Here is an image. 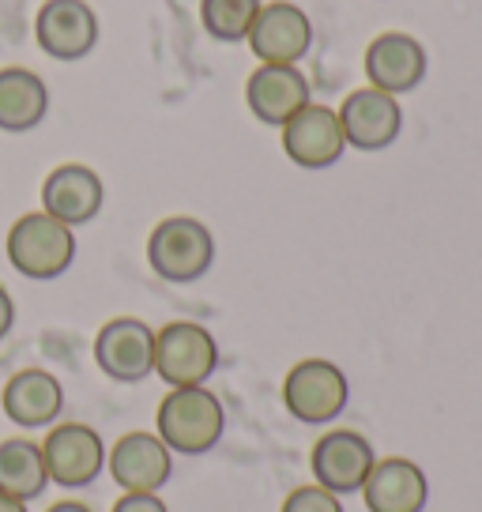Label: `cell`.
<instances>
[{"instance_id": "cell-20", "label": "cell", "mask_w": 482, "mask_h": 512, "mask_svg": "<svg viewBox=\"0 0 482 512\" xmlns=\"http://www.w3.org/2000/svg\"><path fill=\"white\" fill-rule=\"evenodd\" d=\"M49 471L42 460V445L27 437H12L0 445V494L16 497L23 505H31L46 494Z\"/></svg>"}, {"instance_id": "cell-22", "label": "cell", "mask_w": 482, "mask_h": 512, "mask_svg": "<svg viewBox=\"0 0 482 512\" xmlns=\"http://www.w3.org/2000/svg\"><path fill=\"white\" fill-rule=\"evenodd\" d=\"M279 512H343V501H339L336 494H328L324 486L313 482V486H298V490H290Z\"/></svg>"}, {"instance_id": "cell-12", "label": "cell", "mask_w": 482, "mask_h": 512, "mask_svg": "<svg viewBox=\"0 0 482 512\" xmlns=\"http://www.w3.org/2000/svg\"><path fill=\"white\" fill-rule=\"evenodd\" d=\"M38 49L53 61H83L98 46V16L87 0H46L34 16Z\"/></svg>"}, {"instance_id": "cell-23", "label": "cell", "mask_w": 482, "mask_h": 512, "mask_svg": "<svg viewBox=\"0 0 482 512\" xmlns=\"http://www.w3.org/2000/svg\"><path fill=\"white\" fill-rule=\"evenodd\" d=\"M110 512H170L159 494H121Z\"/></svg>"}, {"instance_id": "cell-25", "label": "cell", "mask_w": 482, "mask_h": 512, "mask_svg": "<svg viewBox=\"0 0 482 512\" xmlns=\"http://www.w3.org/2000/svg\"><path fill=\"white\" fill-rule=\"evenodd\" d=\"M46 512H95V509L83 505V501H57V505H49Z\"/></svg>"}, {"instance_id": "cell-18", "label": "cell", "mask_w": 482, "mask_h": 512, "mask_svg": "<svg viewBox=\"0 0 482 512\" xmlns=\"http://www.w3.org/2000/svg\"><path fill=\"white\" fill-rule=\"evenodd\" d=\"M4 415L23 430H46L65 411V388L49 369H19L4 384Z\"/></svg>"}, {"instance_id": "cell-19", "label": "cell", "mask_w": 482, "mask_h": 512, "mask_svg": "<svg viewBox=\"0 0 482 512\" xmlns=\"http://www.w3.org/2000/svg\"><path fill=\"white\" fill-rule=\"evenodd\" d=\"M49 87L31 68H0V132H31L46 121Z\"/></svg>"}, {"instance_id": "cell-14", "label": "cell", "mask_w": 482, "mask_h": 512, "mask_svg": "<svg viewBox=\"0 0 482 512\" xmlns=\"http://www.w3.org/2000/svg\"><path fill=\"white\" fill-rule=\"evenodd\" d=\"M362 68H366L370 87L400 98V95H411L418 83L426 80L430 57H426V46L418 42L415 34L385 31L366 46Z\"/></svg>"}, {"instance_id": "cell-16", "label": "cell", "mask_w": 482, "mask_h": 512, "mask_svg": "<svg viewBox=\"0 0 482 512\" xmlns=\"http://www.w3.org/2000/svg\"><path fill=\"white\" fill-rule=\"evenodd\" d=\"M102 204H106V185L83 162H61L42 181V211L53 215V219H61L72 230L98 219Z\"/></svg>"}, {"instance_id": "cell-10", "label": "cell", "mask_w": 482, "mask_h": 512, "mask_svg": "<svg viewBox=\"0 0 482 512\" xmlns=\"http://www.w3.org/2000/svg\"><path fill=\"white\" fill-rule=\"evenodd\" d=\"M106 471L125 494H159L174 475V452L162 445L159 433H125L106 452Z\"/></svg>"}, {"instance_id": "cell-9", "label": "cell", "mask_w": 482, "mask_h": 512, "mask_svg": "<svg viewBox=\"0 0 482 512\" xmlns=\"http://www.w3.org/2000/svg\"><path fill=\"white\" fill-rule=\"evenodd\" d=\"M339 128H343V140L354 151H385L400 140L403 132V106L396 95H385L377 87H358L343 98L339 106Z\"/></svg>"}, {"instance_id": "cell-4", "label": "cell", "mask_w": 482, "mask_h": 512, "mask_svg": "<svg viewBox=\"0 0 482 512\" xmlns=\"http://www.w3.org/2000/svg\"><path fill=\"white\" fill-rule=\"evenodd\" d=\"M347 403H351V381L328 358H302L283 377V407L306 426L336 422L347 411Z\"/></svg>"}, {"instance_id": "cell-24", "label": "cell", "mask_w": 482, "mask_h": 512, "mask_svg": "<svg viewBox=\"0 0 482 512\" xmlns=\"http://www.w3.org/2000/svg\"><path fill=\"white\" fill-rule=\"evenodd\" d=\"M12 328H16V302H12L8 287H0V339H8Z\"/></svg>"}, {"instance_id": "cell-11", "label": "cell", "mask_w": 482, "mask_h": 512, "mask_svg": "<svg viewBox=\"0 0 482 512\" xmlns=\"http://www.w3.org/2000/svg\"><path fill=\"white\" fill-rule=\"evenodd\" d=\"M373 464H377V452H373L370 437H362L358 430L324 433L321 441L313 445V456H309L317 486H324L328 494L336 497L362 494Z\"/></svg>"}, {"instance_id": "cell-5", "label": "cell", "mask_w": 482, "mask_h": 512, "mask_svg": "<svg viewBox=\"0 0 482 512\" xmlns=\"http://www.w3.org/2000/svg\"><path fill=\"white\" fill-rule=\"evenodd\" d=\"M219 369V343L196 320H170L155 332V373L170 388L208 384Z\"/></svg>"}, {"instance_id": "cell-1", "label": "cell", "mask_w": 482, "mask_h": 512, "mask_svg": "<svg viewBox=\"0 0 482 512\" xmlns=\"http://www.w3.org/2000/svg\"><path fill=\"white\" fill-rule=\"evenodd\" d=\"M162 445L177 452V456H204L223 441L226 433V411L223 400L211 392L208 384H193V388H170L159 403L155 415Z\"/></svg>"}, {"instance_id": "cell-15", "label": "cell", "mask_w": 482, "mask_h": 512, "mask_svg": "<svg viewBox=\"0 0 482 512\" xmlns=\"http://www.w3.org/2000/svg\"><path fill=\"white\" fill-rule=\"evenodd\" d=\"M309 102L313 91L298 64H257L253 76L245 80V106L260 125L283 128Z\"/></svg>"}, {"instance_id": "cell-3", "label": "cell", "mask_w": 482, "mask_h": 512, "mask_svg": "<svg viewBox=\"0 0 482 512\" xmlns=\"http://www.w3.org/2000/svg\"><path fill=\"white\" fill-rule=\"evenodd\" d=\"M147 264L166 283H196L215 264V238L193 215H170L147 238Z\"/></svg>"}, {"instance_id": "cell-13", "label": "cell", "mask_w": 482, "mask_h": 512, "mask_svg": "<svg viewBox=\"0 0 482 512\" xmlns=\"http://www.w3.org/2000/svg\"><path fill=\"white\" fill-rule=\"evenodd\" d=\"M279 132H283V155L302 170H328L347 151L339 113L321 102H309L306 110L294 113Z\"/></svg>"}, {"instance_id": "cell-2", "label": "cell", "mask_w": 482, "mask_h": 512, "mask_svg": "<svg viewBox=\"0 0 482 512\" xmlns=\"http://www.w3.org/2000/svg\"><path fill=\"white\" fill-rule=\"evenodd\" d=\"M8 260L34 283L61 279L76 264V230L46 211H27L8 230Z\"/></svg>"}, {"instance_id": "cell-8", "label": "cell", "mask_w": 482, "mask_h": 512, "mask_svg": "<svg viewBox=\"0 0 482 512\" xmlns=\"http://www.w3.org/2000/svg\"><path fill=\"white\" fill-rule=\"evenodd\" d=\"M98 369L117 384H140L155 373V328L140 317H113L95 336Z\"/></svg>"}, {"instance_id": "cell-26", "label": "cell", "mask_w": 482, "mask_h": 512, "mask_svg": "<svg viewBox=\"0 0 482 512\" xmlns=\"http://www.w3.org/2000/svg\"><path fill=\"white\" fill-rule=\"evenodd\" d=\"M0 512H27V505H23V501H16V497L0 494Z\"/></svg>"}, {"instance_id": "cell-7", "label": "cell", "mask_w": 482, "mask_h": 512, "mask_svg": "<svg viewBox=\"0 0 482 512\" xmlns=\"http://www.w3.org/2000/svg\"><path fill=\"white\" fill-rule=\"evenodd\" d=\"M42 460H46L49 482L65 490H83L106 471V445L98 430L83 422H53L42 441Z\"/></svg>"}, {"instance_id": "cell-17", "label": "cell", "mask_w": 482, "mask_h": 512, "mask_svg": "<svg viewBox=\"0 0 482 512\" xmlns=\"http://www.w3.org/2000/svg\"><path fill=\"white\" fill-rule=\"evenodd\" d=\"M362 501L370 512H422L430 501V479L415 460L385 456L366 475Z\"/></svg>"}, {"instance_id": "cell-6", "label": "cell", "mask_w": 482, "mask_h": 512, "mask_svg": "<svg viewBox=\"0 0 482 512\" xmlns=\"http://www.w3.org/2000/svg\"><path fill=\"white\" fill-rule=\"evenodd\" d=\"M245 46L260 64H302L313 49V19L294 0H264Z\"/></svg>"}, {"instance_id": "cell-21", "label": "cell", "mask_w": 482, "mask_h": 512, "mask_svg": "<svg viewBox=\"0 0 482 512\" xmlns=\"http://www.w3.org/2000/svg\"><path fill=\"white\" fill-rule=\"evenodd\" d=\"M264 0H200V23L215 42H245Z\"/></svg>"}]
</instances>
